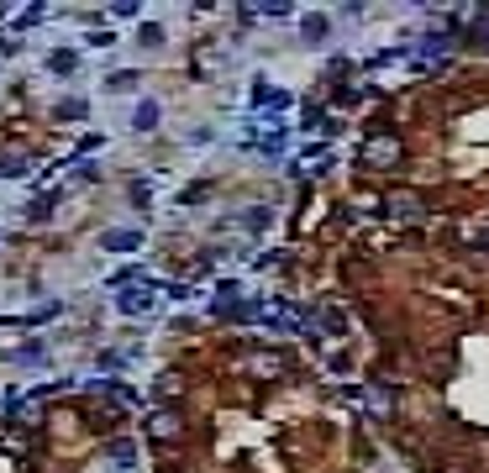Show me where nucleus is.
Returning a JSON list of instances; mask_svg holds the SVG:
<instances>
[{
  "label": "nucleus",
  "mask_w": 489,
  "mask_h": 473,
  "mask_svg": "<svg viewBox=\"0 0 489 473\" xmlns=\"http://www.w3.org/2000/svg\"><path fill=\"white\" fill-rule=\"evenodd\" d=\"M484 242H489V236H484Z\"/></svg>",
  "instance_id": "f257e3e1"
}]
</instances>
